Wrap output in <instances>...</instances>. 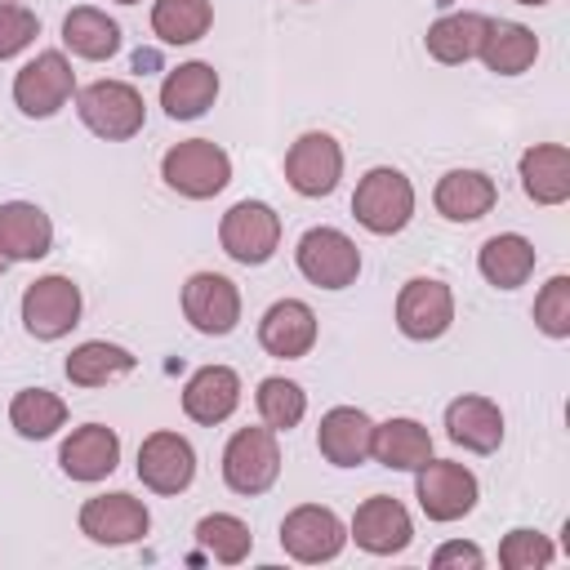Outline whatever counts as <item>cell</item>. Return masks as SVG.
<instances>
[{
  "label": "cell",
  "instance_id": "cell-1",
  "mask_svg": "<svg viewBox=\"0 0 570 570\" xmlns=\"http://www.w3.org/2000/svg\"><path fill=\"white\" fill-rule=\"evenodd\" d=\"M76 116L85 120L89 134L107 142H129L147 125V102L129 80H94L76 89Z\"/></svg>",
  "mask_w": 570,
  "mask_h": 570
},
{
  "label": "cell",
  "instance_id": "cell-2",
  "mask_svg": "<svg viewBox=\"0 0 570 570\" xmlns=\"http://www.w3.org/2000/svg\"><path fill=\"white\" fill-rule=\"evenodd\" d=\"M160 178L187 200H209L232 183V156L214 138H187L160 156Z\"/></svg>",
  "mask_w": 570,
  "mask_h": 570
},
{
  "label": "cell",
  "instance_id": "cell-3",
  "mask_svg": "<svg viewBox=\"0 0 570 570\" xmlns=\"http://www.w3.org/2000/svg\"><path fill=\"white\" fill-rule=\"evenodd\" d=\"M352 214L365 232L396 236L414 218V183L392 165H374L352 191Z\"/></svg>",
  "mask_w": 570,
  "mask_h": 570
},
{
  "label": "cell",
  "instance_id": "cell-4",
  "mask_svg": "<svg viewBox=\"0 0 570 570\" xmlns=\"http://www.w3.org/2000/svg\"><path fill=\"white\" fill-rule=\"evenodd\" d=\"M281 476V445H276V432L263 423V428H236L232 441L223 445V481L232 494H267Z\"/></svg>",
  "mask_w": 570,
  "mask_h": 570
},
{
  "label": "cell",
  "instance_id": "cell-5",
  "mask_svg": "<svg viewBox=\"0 0 570 570\" xmlns=\"http://www.w3.org/2000/svg\"><path fill=\"white\" fill-rule=\"evenodd\" d=\"M76 98V71L67 62L62 49H45L31 62L18 67L13 76V107L31 120H49L58 116L67 102Z\"/></svg>",
  "mask_w": 570,
  "mask_h": 570
},
{
  "label": "cell",
  "instance_id": "cell-6",
  "mask_svg": "<svg viewBox=\"0 0 570 570\" xmlns=\"http://www.w3.org/2000/svg\"><path fill=\"white\" fill-rule=\"evenodd\" d=\"M80 307H85L80 285H76L71 276H58V272L36 276V281L22 289V303H18L22 330H27L31 338H40V343H53V338L71 334V330L80 325Z\"/></svg>",
  "mask_w": 570,
  "mask_h": 570
},
{
  "label": "cell",
  "instance_id": "cell-7",
  "mask_svg": "<svg viewBox=\"0 0 570 570\" xmlns=\"http://www.w3.org/2000/svg\"><path fill=\"white\" fill-rule=\"evenodd\" d=\"M414 499H419L428 521L450 525V521H459L476 508L481 485H476L472 468H463L454 459H428V463L414 468Z\"/></svg>",
  "mask_w": 570,
  "mask_h": 570
},
{
  "label": "cell",
  "instance_id": "cell-8",
  "mask_svg": "<svg viewBox=\"0 0 570 570\" xmlns=\"http://www.w3.org/2000/svg\"><path fill=\"white\" fill-rule=\"evenodd\" d=\"M218 245L240 267H263L281 249V214L267 200H236L218 223Z\"/></svg>",
  "mask_w": 570,
  "mask_h": 570
},
{
  "label": "cell",
  "instance_id": "cell-9",
  "mask_svg": "<svg viewBox=\"0 0 570 570\" xmlns=\"http://www.w3.org/2000/svg\"><path fill=\"white\" fill-rule=\"evenodd\" d=\"M294 263L316 289H347L361 276V249L338 227H307L294 245Z\"/></svg>",
  "mask_w": 570,
  "mask_h": 570
},
{
  "label": "cell",
  "instance_id": "cell-10",
  "mask_svg": "<svg viewBox=\"0 0 570 570\" xmlns=\"http://www.w3.org/2000/svg\"><path fill=\"white\" fill-rule=\"evenodd\" d=\"M338 178H343V147H338L334 134L307 129V134H298L289 142V151H285V183L298 196L321 200V196H330L338 187Z\"/></svg>",
  "mask_w": 570,
  "mask_h": 570
},
{
  "label": "cell",
  "instance_id": "cell-11",
  "mask_svg": "<svg viewBox=\"0 0 570 570\" xmlns=\"http://www.w3.org/2000/svg\"><path fill=\"white\" fill-rule=\"evenodd\" d=\"M347 543V525L338 521L334 508L325 503H298L285 512L281 521V548L303 561V566H321V561H334Z\"/></svg>",
  "mask_w": 570,
  "mask_h": 570
},
{
  "label": "cell",
  "instance_id": "cell-12",
  "mask_svg": "<svg viewBox=\"0 0 570 570\" xmlns=\"http://www.w3.org/2000/svg\"><path fill=\"white\" fill-rule=\"evenodd\" d=\"M183 316L196 334L223 338L240 325V289L223 272H191L183 285Z\"/></svg>",
  "mask_w": 570,
  "mask_h": 570
},
{
  "label": "cell",
  "instance_id": "cell-13",
  "mask_svg": "<svg viewBox=\"0 0 570 570\" xmlns=\"http://www.w3.org/2000/svg\"><path fill=\"white\" fill-rule=\"evenodd\" d=\"M454 325V289L436 276H414L396 294V330L414 343H432Z\"/></svg>",
  "mask_w": 570,
  "mask_h": 570
},
{
  "label": "cell",
  "instance_id": "cell-14",
  "mask_svg": "<svg viewBox=\"0 0 570 570\" xmlns=\"http://www.w3.org/2000/svg\"><path fill=\"white\" fill-rule=\"evenodd\" d=\"M80 534L94 539V543H107V548H125V543H138L147 530H151V512L142 499L125 494V490H111V494H94L80 503Z\"/></svg>",
  "mask_w": 570,
  "mask_h": 570
},
{
  "label": "cell",
  "instance_id": "cell-15",
  "mask_svg": "<svg viewBox=\"0 0 570 570\" xmlns=\"http://www.w3.org/2000/svg\"><path fill=\"white\" fill-rule=\"evenodd\" d=\"M138 481L151 494H183L196 481V450L183 432H151L138 445Z\"/></svg>",
  "mask_w": 570,
  "mask_h": 570
},
{
  "label": "cell",
  "instance_id": "cell-16",
  "mask_svg": "<svg viewBox=\"0 0 570 570\" xmlns=\"http://www.w3.org/2000/svg\"><path fill=\"white\" fill-rule=\"evenodd\" d=\"M347 539H356V548H365L370 557H392V552H405V548L414 543V521H410V512H405L401 499H392V494H370V499L352 512Z\"/></svg>",
  "mask_w": 570,
  "mask_h": 570
},
{
  "label": "cell",
  "instance_id": "cell-17",
  "mask_svg": "<svg viewBox=\"0 0 570 570\" xmlns=\"http://www.w3.org/2000/svg\"><path fill=\"white\" fill-rule=\"evenodd\" d=\"M316 312L303 303V298H276L263 321H258V343L267 356H281V361H298L316 347Z\"/></svg>",
  "mask_w": 570,
  "mask_h": 570
},
{
  "label": "cell",
  "instance_id": "cell-18",
  "mask_svg": "<svg viewBox=\"0 0 570 570\" xmlns=\"http://www.w3.org/2000/svg\"><path fill=\"white\" fill-rule=\"evenodd\" d=\"M370 445H374V419L356 405H334L321 414V428H316V450L325 463L334 468H361L370 459Z\"/></svg>",
  "mask_w": 570,
  "mask_h": 570
},
{
  "label": "cell",
  "instance_id": "cell-19",
  "mask_svg": "<svg viewBox=\"0 0 570 570\" xmlns=\"http://www.w3.org/2000/svg\"><path fill=\"white\" fill-rule=\"evenodd\" d=\"M240 405V374L232 365H200L187 383H183V414L191 423H223L232 419Z\"/></svg>",
  "mask_w": 570,
  "mask_h": 570
},
{
  "label": "cell",
  "instance_id": "cell-20",
  "mask_svg": "<svg viewBox=\"0 0 570 570\" xmlns=\"http://www.w3.org/2000/svg\"><path fill=\"white\" fill-rule=\"evenodd\" d=\"M445 436L472 454H494L503 445V410L490 396L463 392L445 405Z\"/></svg>",
  "mask_w": 570,
  "mask_h": 570
},
{
  "label": "cell",
  "instance_id": "cell-21",
  "mask_svg": "<svg viewBox=\"0 0 570 570\" xmlns=\"http://www.w3.org/2000/svg\"><path fill=\"white\" fill-rule=\"evenodd\" d=\"M120 463V436L116 428L102 423H80L62 445H58V468L71 481H102Z\"/></svg>",
  "mask_w": 570,
  "mask_h": 570
},
{
  "label": "cell",
  "instance_id": "cell-22",
  "mask_svg": "<svg viewBox=\"0 0 570 570\" xmlns=\"http://www.w3.org/2000/svg\"><path fill=\"white\" fill-rule=\"evenodd\" d=\"M494 200H499V187L485 169H450L432 187V205L445 223H476L494 209Z\"/></svg>",
  "mask_w": 570,
  "mask_h": 570
},
{
  "label": "cell",
  "instance_id": "cell-23",
  "mask_svg": "<svg viewBox=\"0 0 570 570\" xmlns=\"http://www.w3.org/2000/svg\"><path fill=\"white\" fill-rule=\"evenodd\" d=\"M53 249V223L31 200H4L0 205V254L4 263H36Z\"/></svg>",
  "mask_w": 570,
  "mask_h": 570
},
{
  "label": "cell",
  "instance_id": "cell-24",
  "mask_svg": "<svg viewBox=\"0 0 570 570\" xmlns=\"http://www.w3.org/2000/svg\"><path fill=\"white\" fill-rule=\"evenodd\" d=\"M521 191L534 205H566L570 200V151L561 142H534L521 151Z\"/></svg>",
  "mask_w": 570,
  "mask_h": 570
},
{
  "label": "cell",
  "instance_id": "cell-25",
  "mask_svg": "<svg viewBox=\"0 0 570 570\" xmlns=\"http://www.w3.org/2000/svg\"><path fill=\"white\" fill-rule=\"evenodd\" d=\"M218 98V71L209 62H178L160 80V107L169 120H196Z\"/></svg>",
  "mask_w": 570,
  "mask_h": 570
},
{
  "label": "cell",
  "instance_id": "cell-26",
  "mask_svg": "<svg viewBox=\"0 0 570 570\" xmlns=\"http://www.w3.org/2000/svg\"><path fill=\"white\" fill-rule=\"evenodd\" d=\"M534 263H539V254L521 232H499L476 249V272L494 289H521L534 276Z\"/></svg>",
  "mask_w": 570,
  "mask_h": 570
},
{
  "label": "cell",
  "instance_id": "cell-27",
  "mask_svg": "<svg viewBox=\"0 0 570 570\" xmlns=\"http://www.w3.org/2000/svg\"><path fill=\"white\" fill-rule=\"evenodd\" d=\"M476 58H481L485 71H494V76H521V71H530L534 58H539V36H534L525 22L490 18Z\"/></svg>",
  "mask_w": 570,
  "mask_h": 570
},
{
  "label": "cell",
  "instance_id": "cell-28",
  "mask_svg": "<svg viewBox=\"0 0 570 570\" xmlns=\"http://www.w3.org/2000/svg\"><path fill=\"white\" fill-rule=\"evenodd\" d=\"M370 459H379L392 472H414L419 463L432 459V432L419 419H405V414H396L387 423H374Z\"/></svg>",
  "mask_w": 570,
  "mask_h": 570
},
{
  "label": "cell",
  "instance_id": "cell-29",
  "mask_svg": "<svg viewBox=\"0 0 570 570\" xmlns=\"http://www.w3.org/2000/svg\"><path fill=\"white\" fill-rule=\"evenodd\" d=\"M485 27H490V18H485V13H472V9L445 13V18H436V22L428 27L423 49H428L436 62H445V67L472 62V58H476V49H481V40H485Z\"/></svg>",
  "mask_w": 570,
  "mask_h": 570
},
{
  "label": "cell",
  "instance_id": "cell-30",
  "mask_svg": "<svg viewBox=\"0 0 570 570\" xmlns=\"http://www.w3.org/2000/svg\"><path fill=\"white\" fill-rule=\"evenodd\" d=\"M62 45L85 62H107L120 53V22L94 4H76L62 18Z\"/></svg>",
  "mask_w": 570,
  "mask_h": 570
},
{
  "label": "cell",
  "instance_id": "cell-31",
  "mask_svg": "<svg viewBox=\"0 0 570 570\" xmlns=\"http://www.w3.org/2000/svg\"><path fill=\"white\" fill-rule=\"evenodd\" d=\"M134 365H138V356L129 347L107 343V338H89V343L71 347V356H67L62 370H67L71 387H107V383L134 374Z\"/></svg>",
  "mask_w": 570,
  "mask_h": 570
},
{
  "label": "cell",
  "instance_id": "cell-32",
  "mask_svg": "<svg viewBox=\"0 0 570 570\" xmlns=\"http://www.w3.org/2000/svg\"><path fill=\"white\" fill-rule=\"evenodd\" d=\"M67 423V401L49 387H22L9 401V428L22 441H49Z\"/></svg>",
  "mask_w": 570,
  "mask_h": 570
},
{
  "label": "cell",
  "instance_id": "cell-33",
  "mask_svg": "<svg viewBox=\"0 0 570 570\" xmlns=\"http://www.w3.org/2000/svg\"><path fill=\"white\" fill-rule=\"evenodd\" d=\"M214 27L209 0H156L151 4V31L165 45H196Z\"/></svg>",
  "mask_w": 570,
  "mask_h": 570
},
{
  "label": "cell",
  "instance_id": "cell-34",
  "mask_svg": "<svg viewBox=\"0 0 570 570\" xmlns=\"http://www.w3.org/2000/svg\"><path fill=\"white\" fill-rule=\"evenodd\" d=\"M254 405H258V419H263L272 432H289V428H298L303 414H307V392H303L294 379H285V374H267V379L258 383V392H254Z\"/></svg>",
  "mask_w": 570,
  "mask_h": 570
},
{
  "label": "cell",
  "instance_id": "cell-35",
  "mask_svg": "<svg viewBox=\"0 0 570 570\" xmlns=\"http://www.w3.org/2000/svg\"><path fill=\"white\" fill-rule=\"evenodd\" d=\"M196 543H200L214 561H223V566H240V561L254 552L249 525H245L240 517H232V512H209V517H200V521H196Z\"/></svg>",
  "mask_w": 570,
  "mask_h": 570
},
{
  "label": "cell",
  "instance_id": "cell-36",
  "mask_svg": "<svg viewBox=\"0 0 570 570\" xmlns=\"http://www.w3.org/2000/svg\"><path fill=\"white\" fill-rule=\"evenodd\" d=\"M552 557H557V548L548 543V534L525 530V525L508 530L503 543H499V566L503 570H543V566H552Z\"/></svg>",
  "mask_w": 570,
  "mask_h": 570
},
{
  "label": "cell",
  "instance_id": "cell-37",
  "mask_svg": "<svg viewBox=\"0 0 570 570\" xmlns=\"http://www.w3.org/2000/svg\"><path fill=\"white\" fill-rule=\"evenodd\" d=\"M534 325L548 338H570V276L566 272L543 281V289L534 294Z\"/></svg>",
  "mask_w": 570,
  "mask_h": 570
},
{
  "label": "cell",
  "instance_id": "cell-38",
  "mask_svg": "<svg viewBox=\"0 0 570 570\" xmlns=\"http://www.w3.org/2000/svg\"><path fill=\"white\" fill-rule=\"evenodd\" d=\"M36 36H40V18H36V9L13 4V0H0V62L18 58Z\"/></svg>",
  "mask_w": 570,
  "mask_h": 570
},
{
  "label": "cell",
  "instance_id": "cell-39",
  "mask_svg": "<svg viewBox=\"0 0 570 570\" xmlns=\"http://www.w3.org/2000/svg\"><path fill=\"white\" fill-rule=\"evenodd\" d=\"M432 566H436V570H450V566H459V570H481V566H485V552H481L476 543L450 539V543H441V548L432 552Z\"/></svg>",
  "mask_w": 570,
  "mask_h": 570
},
{
  "label": "cell",
  "instance_id": "cell-40",
  "mask_svg": "<svg viewBox=\"0 0 570 570\" xmlns=\"http://www.w3.org/2000/svg\"><path fill=\"white\" fill-rule=\"evenodd\" d=\"M517 4H530V9H539V4H548V0H517Z\"/></svg>",
  "mask_w": 570,
  "mask_h": 570
},
{
  "label": "cell",
  "instance_id": "cell-41",
  "mask_svg": "<svg viewBox=\"0 0 570 570\" xmlns=\"http://www.w3.org/2000/svg\"><path fill=\"white\" fill-rule=\"evenodd\" d=\"M4 267H9V263H4V254H0V276H4Z\"/></svg>",
  "mask_w": 570,
  "mask_h": 570
},
{
  "label": "cell",
  "instance_id": "cell-42",
  "mask_svg": "<svg viewBox=\"0 0 570 570\" xmlns=\"http://www.w3.org/2000/svg\"><path fill=\"white\" fill-rule=\"evenodd\" d=\"M116 4H138V0H116Z\"/></svg>",
  "mask_w": 570,
  "mask_h": 570
},
{
  "label": "cell",
  "instance_id": "cell-43",
  "mask_svg": "<svg viewBox=\"0 0 570 570\" xmlns=\"http://www.w3.org/2000/svg\"><path fill=\"white\" fill-rule=\"evenodd\" d=\"M298 4H312V0H298Z\"/></svg>",
  "mask_w": 570,
  "mask_h": 570
}]
</instances>
